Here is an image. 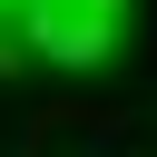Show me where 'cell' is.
I'll use <instances>...</instances> for the list:
<instances>
[{"label":"cell","mask_w":157,"mask_h":157,"mask_svg":"<svg viewBox=\"0 0 157 157\" xmlns=\"http://www.w3.org/2000/svg\"><path fill=\"white\" fill-rule=\"evenodd\" d=\"M98 0H0V69H39V59H78Z\"/></svg>","instance_id":"6da1fadb"}]
</instances>
